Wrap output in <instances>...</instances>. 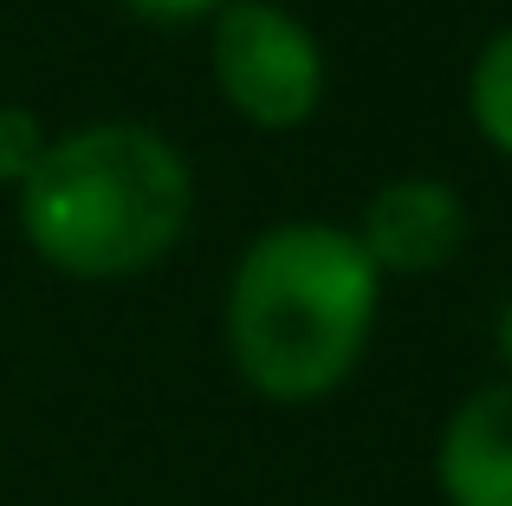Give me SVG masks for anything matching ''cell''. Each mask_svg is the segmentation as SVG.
I'll list each match as a JSON object with an SVG mask.
<instances>
[{
    "label": "cell",
    "instance_id": "1",
    "mask_svg": "<svg viewBox=\"0 0 512 506\" xmlns=\"http://www.w3.org/2000/svg\"><path fill=\"white\" fill-rule=\"evenodd\" d=\"M383 325V273L350 221L286 215L234 253L221 351L240 390L273 409H318L363 370Z\"/></svg>",
    "mask_w": 512,
    "mask_h": 506
},
{
    "label": "cell",
    "instance_id": "2",
    "mask_svg": "<svg viewBox=\"0 0 512 506\" xmlns=\"http://www.w3.org/2000/svg\"><path fill=\"white\" fill-rule=\"evenodd\" d=\"M201 182L188 150L143 117H91L52 130L39 169L13 195V228L52 279L130 286L195 228Z\"/></svg>",
    "mask_w": 512,
    "mask_h": 506
},
{
    "label": "cell",
    "instance_id": "3",
    "mask_svg": "<svg viewBox=\"0 0 512 506\" xmlns=\"http://www.w3.org/2000/svg\"><path fill=\"white\" fill-rule=\"evenodd\" d=\"M214 98L260 137L305 130L331 98L325 39L292 13V0H227L208 20Z\"/></svg>",
    "mask_w": 512,
    "mask_h": 506
},
{
    "label": "cell",
    "instance_id": "4",
    "mask_svg": "<svg viewBox=\"0 0 512 506\" xmlns=\"http://www.w3.org/2000/svg\"><path fill=\"white\" fill-rule=\"evenodd\" d=\"M350 234L370 253V266L383 273V286L389 279H435L467 253L474 208H467V195L448 176L409 169V176L376 182L363 215L350 221Z\"/></svg>",
    "mask_w": 512,
    "mask_h": 506
},
{
    "label": "cell",
    "instance_id": "5",
    "mask_svg": "<svg viewBox=\"0 0 512 506\" xmlns=\"http://www.w3.org/2000/svg\"><path fill=\"white\" fill-rule=\"evenodd\" d=\"M441 506H512V383L487 377L441 416L428 455Z\"/></svg>",
    "mask_w": 512,
    "mask_h": 506
},
{
    "label": "cell",
    "instance_id": "6",
    "mask_svg": "<svg viewBox=\"0 0 512 506\" xmlns=\"http://www.w3.org/2000/svg\"><path fill=\"white\" fill-rule=\"evenodd\" d=\"M461 111H467V124H474V137L487 143L500 163H512V20L493 26V33L480 39V52L467 59Z\"/></svg>",
    "mask_w": 512,
    "mask_h": 506
},
{
    "label": "cell",
    "instance_id": "7",
    "mask_svg": "<svg viewBox=\"0 0 512 506\" xmlns=\"http://www.w3.org/2000/svg\"><path fill=\"white\" fill-rule=\"evenodd\" d=\"M46 143H52V130H46V117H39L33 104L0 98V189H7V195L26 189V176L39 169Z\"/></svg>",
    "mask_w": 512,
    "mask_h": 506
},
{
    "label": "cell",
    "instance_id": "8",
    "mask_svg": "<svg viewBox=\"0 0 512 506\" xmlns=\"http://www.w3.org/2000/svg\"><path fill=\"white\" fill-rule=\"evenodd\" d=\"M124 20L156 26V33H188V26H208L227 0H111Z\"/></svg>",
    "mask_w": 512,
    "mask_h": 506
},
{
    "label": "cell",
    "instance_id": "9",
    "mask_svg": "<svg viewBox=\"0 0 512 506\" xmlns=\"http://www.w3.org/2000/svg\"><path fill=\"white\" fill-rule=\"evenodd\" d=\"M493 364L512 383V299H500V312H493Z\"/></svg>",
    "mask_w": 512,
    "mask_h": 506
}]
</instances>
